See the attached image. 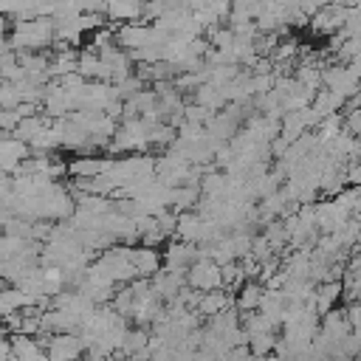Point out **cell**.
<instances>
[{"label":"cell","mask_w":361,"mask_h":361,"mask_svg":"<svg viewBox=\"0 0 361 361\" xmlns=\"http://www.w3.org/2000/svg\"><path fill=\"white\" fill-rule=\"evenodd\" d=\"M45 353H48V361H82L85 344L76 333H54L48 336Z\"/></svg>","instance_id":"obj_1"},{"label":"cell","mask_w":361,"mask_h":361,"mask_svg":"<svg viewBox=\"0 0 361 361\" xmlns=\"http://www.w3.org/2000/svg\"><path fill=\"white\" fill-rule=\"evenodd\" d=\"M186 282H189L192 290H203V293H209V290H220V285H223L220 265L212 262V259H197V262L186 271Z\"/></svg>","instance_id":"obj_2"},{"label":"cell","mask_w":361,"mask_h":361,"mask_svg":"<svg viewBox=\"0 0 361 361\" xmlns=\"http://www.w3.org/2000/svg\"><path fill=\"white\" fill-rule=\"evenodd\" d=\"M31 158V147L14 135H0V172L3 175H17L23 161Z\"/></svg>","instance_id":"obj_3"},{"label":"cell","mask_w":361,"mask_h":361,"mask_svg":"<svg viewBox=\"0 0 361 361\" xmlns=\"http://www.w3.org/2000/svg\"><path fill=\"white\" fill-rule=\"evenodd\" d=\"M130 262L135 268V276H141V279H149V276H155L161 271V257H158L155 248H144V245L133 248L130 251Z\"/></svg>","instance_id":"obj_4"},{"label":"cell","mask_w":361,"mask_h":361,"mask_svg":"<svg viewBox=\"0 0 361 361\" xmlns=\"http://www.w3.org/2000/svg\"><path fill=\"white\" fill-rule=\"evenodd\" d=\"M231 305V296L226 290H209V293H200L197 299V313L206 316V319H214L220 313H226Z\"/></svg>","instance_id":"obj_5"},{"label":"cell","mask_w":361,"mask_h":361,"mask_svg":"<svg viewBox=\"0 0 361 361\" xmlns=\"http://www.w3.org/2000/svg\"><path fill=\"white\" fill-rule=\"evenodd\" d=\"M262 288H259V282H248V285H243L240 288V296H237V307L243 310V313H257L259 310V302H262Z\"/></svg>","instance_id":"obj_6"},{"label":"cell","mask_w":361,"mask_h":361,"mask_svg":"<svg viewBox=\"0 0 361 361\" xmlns=\"http://www.w3.org/2000/svg\"><path fill=\"white\" fill-rule=\"evenodd\" d=\"M104 14H107L113 23H121V20L135 23V20L144 14V6H138V3H130V6H124V3H113V6L104 8Z\"/></svg>","instance_id":"obj_7"},{"label":"cell","mask_w":361,"mask_h":361,"mask_svg":"<svg viewBox=\"0 0 361 361\" xmlns=\"http://www.w3.org/2000/svg\"><path fill=\"white\" fill-rule=\"evenodd\" d=\"M23 104L17 87L11 82H0V110H17Z\"/></svg>","instance_id":"obj_8"},{"label":"cell","mask_w":361,"mask_h":361,"mask_svg":"<svg viewBox=\"0 0 361 361\" xmlns=\"http://www.w3.org/2000/svg\"><path fill=\"white\" fill-rule=\"evenodd\" d=\"M127 361H149V353H135V355H130Z\"/></svg>","instance_id":"obj_9"}]
</instances>
